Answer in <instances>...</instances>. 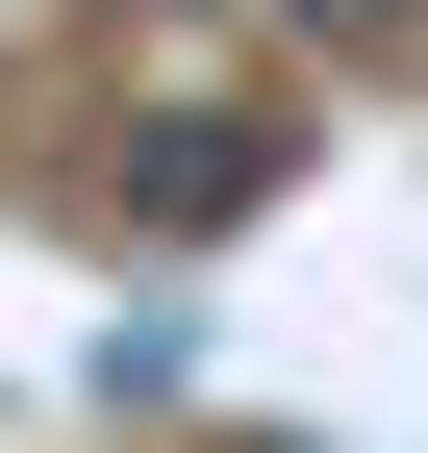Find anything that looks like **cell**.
Segmentation results:
<instances>
[{"mask_svg":"<svg viewBox=\"0 0 428 453\" xmlns=\"http://www.w3.org/2000/svg\"><path fill=\"white\" fill-rule=\"evenodd\" d=\"M278 177H302V127L227 101V76H177V50H151V101L101 127V226H126V252H202V226H252Z\"/></svg>","mask_w":428,"mask_h":453,"instance_id":"obj_1","label":"cell"},{"mask_svg":"<svg viewBox=\"0 0 428 453\" xmlns=\"http://www.w3.org/2000/svg\"><path fill=\"white\" fill-rule=\"evenodd\" d=\"M278 26H302V50H403L428 0H278Z\"/></svg>","mask_w":428,"mask_h":453,"instance_id":"obj_2","label":"cell"},{"mask_svg":"<svg viewBox=\"0 0 428 453\" xmlns=\"http://www.w3.org/2000/svg\"><path fill=\"white\" fill-rule=\"evenodd\" d=\"M202 453H302V428H202Z\"/></svg>","mask_w":428,"mask_h":453,"instance_id":"obj_3","label":"cell"}]
</instances>
